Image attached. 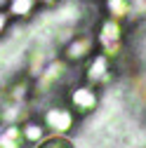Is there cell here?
<instances>
[{
  "mask_svg": "<svg viewBox=\"0 0 146 148\" xmlns=\"http://www.w3.org/2000/svg\"><path fill=\"white\" fill-rule=\"evenodd\" d=\"M97 103H99V97H97V92H94L92 85H80L76 89H71V94H68V108L76 115L92 113V110L97 108Z\"/></svg>",
  "mask_w": 146,
  "mask_h": 148,
  "instance_id": "1",
  "label": "cell"
},
{
  "mask_svg": "<svg viewBox=\"0 0 146 148\" xmlns=\"http://www.w3.org/2000/svg\"><path fill=\"white\" fill-rule=\"evenodd\" d=\"M43 122L45 127H50L54 134H66L73 129V122H76V113H73L71 108H64V106H52L45 110L43 115Z\"/></svg>",
  "mask_w": 146,
  "mask_h": 148,
  "instance_id": "2",
  "label": "cell"
},
{
  "mask_svg": "<svg viewBox=\"0 0 146 148\" xmlns=\"http://www.w3.org/2000/svg\"><path fill=\"white\" fill-rule=\"evenodd\" d=\"M120 40H123V28L118 24V19H106L99 28V45H101V54H106L108 59L118 54L120 49Z\"/></svg>",
  "mask_w": 146,
  "mask_h": 148,
  "instance_id": "3",
  "label": "cell"
},
{
  "mask_svg": "<svg viewBox=\"0 0 146 148\" xmlns=\"http://www.w3.org/2000/svg\"><path fill=\"white\" fill-rule=\"evenodd\" d=\"M108 75H111L108 57L106 54H94V59H90V64H87V73H85L87 82L90 85H99V82L108 80Z\"/></svg>",
  "mask_w": 146,
  "mask_h": 148,
  "instance_id": "4",
  "label": "cell"
},
{
  "mask_svg": "<svg viewBox=\"0 0 146 148\" xmlns=\"http://www.w3.org/2000/svg\"><path fill=\"white\" fill-rule=\"evenodd\" d=\"M92 38H76L66 45V59L68 61H83L92 54Z\"/></svg>",
  "mask_w": 146,
  "mask_h": 148,
  "instance_id": "5",
  "label": "cell"
},
{
  "mask_svg": "<svg viewBox=\"0 0 146 148\" xmlns=\"http://www.w3.org/2000/svg\"><path fill=\"white\" fill-rule=\"evenodd\" d=\"M19 129H21V139L26 143H40L43 141V125L40 122H24Z\"/></svg>",
  "mask_w": 146,
  "mask_h": 148,
  "instance_id": "6",
  "label": "cell"
},
{
  "mask_svg": "<svg viewBox=\"0 0 146 148\" xmlns=\"http://www.w3.org/2000/svg\"><path fill=\"white\" fill-rule=\"evenodd\" d=\"M106 10L111 14V19H123L132 10V0H106Z\"/></svg>",
  "mask_w": 146,
  "mask_h": 148,
  "instance_id": "7",
  "label": "cell"
},
{
  "mask_svg": "<svg viewBox=\"0 0 146 148\" xmlns=\"http://www.w3.org/2000/svg\"><path fill=\"white\" fill-rule=\"evenodd\" d=\"M24 139H21V129L19 127H10V129H5L3 134H0V148H21L19 143H21Z\"/></svg>",
  "mask_w": 146,
  "mask_h": 148,
  "instance_id": "8",
  "label": "cell"
},
{
  "mask_svg": "<svg viewBox=\"0 0 146 148\" xmlns=\"http://www.w3.org/2000/svg\"><path fill=\"white\" fill-rule=\"evenodd\" d=\"M35 7V0H10V14L14 16H28Z\"/></svg>",
  "mask_w": 146,
  "mask_h": 148,
  "instance_id": "9",
  "label": "cell"
},
{
  "mask_svg": "<svg viewBox=\"0 0 146 148\" xmlns=\"http://www.w3.org/2000/svg\"><path fill=\"white\" fill-rule=\"evenodd\" d=\"M35 148H76V146H73L71 139H66V136H61V134H52V136L43 139Z\"/></svg>",
  "mask_w": 146,
  "mask_h": 148,
  "instance_id": "10",
  "label": "cell"
},
{
  "mask_svg": "<svg viewBox=\"0 0 146 148\" xmlns=\"http://www.w3.org/2000/svg\"><path fill=\"white\" fill-rule=\"evenodd\" d=\"M5 28H7V14L0 12V33H5Z\"/></svg>",
  "mask_w": 146,
  "mask_h": 148,
  "instance_id": "11",
  "label": "cell"
},
{
  "mask_svg": "<svg viewBox=\"0 0 146 148\" xmlns=\"http://www.w3.org/2000/svg\"><path fill=\"white\" fill-rule=\"evenodd\" d=\"M38 3H45V5H50V3H54V0H38Z\"/></svg>",
  "mask_w": 146,
  "mask_h": 148,
  "instance_id": "12",
  "label": "cell"
}]
</instances>
